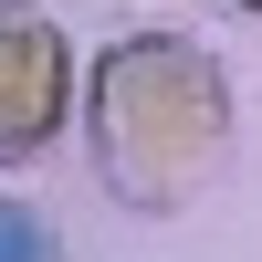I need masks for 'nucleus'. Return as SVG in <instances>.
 <instances>
[{
	"label": "nucleus",
	"instance_id": "obj_2",
	"mask_svg": "<svg viewBox=\"0 0 262 262\" xmlns=\"http://www.w3.org/2000/svg\"><path fill=\"white\" fill-rule=\"evenodd\" d=\"M63 105H74V53L32 0H0V168H32L63 137Z\"/></svg>",
	"mask_w": 262,
	"mask_h": 262
},
{
	"label": "nucleus",
	"instance_id": "obj_3",
	"mask_svg": "<svg viewBox=\"0 0 262 262\" xmlns=\"http://www.w3.org/2000/svg\"><path fill=\"white\" fill-rule=\"evenodd\" d=\"M0 262H53V221L32 200H0Z\"/></svg>",
	"mask_w": 262,
	"mask_h": 262
},
{
	"label": "nucleus",
	"instance_id": "obj_4",
	"mask_svg": "<svg viewBox=\"0 0 262 262\" xmlns=\"http://www.w3.org/2000/svg\"><path fill=\"white\" fill-rule=\"evenodd\" d=\"M242 11H262V0H242Z\"/></svg>",
	"mask_w": 262,
	"mask_h": 262
},
{
	"label": "nucleus",
	"instance_id": "obj_1",
	"mask_svg": "<svg viewBox=\"0 0 262 262\" xmlns=\"http://www.w3.org/2000/svg\"><path fill=\"white\" fill-rule=\"evenodd\" d=\"M84 137L126 210H189L231 158V84L189 32H137L84 84Z\"/></svg>",
	"mask_w": 262,
	"mask_h": 262
}]
</instances>
